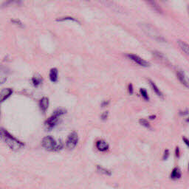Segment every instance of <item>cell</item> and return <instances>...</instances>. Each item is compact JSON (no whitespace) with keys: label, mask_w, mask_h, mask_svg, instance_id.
I'll return each mask as SVG.
<instances>
[{"label":"cell","mask_w":189,"mask_h":189,"mask_svg":"<svg viewBox=\"0 0 189 189\" xmlns=\"http://www.w3.org/2000/svg\"><path fill=\"white\" fill-rule=\"evenodd\" d=\"M127 57L131 61H132L133 62L137 64L140 65V66L143 67H149V63L148 61H145L144 59H143V58L138 56V55L135 54H129L127 55Z\"/></svg>","instance_id":"obj_7"},{"label":"cell","mask_w":189,"mask_h":189,"mask_svg":"<svg viewBox=\"0 0 189 189\" xmlns=\"http://www.w3.org/2000/svg\"><path fill=\"white\" fill-rule=\"evenodd\" d=\"M109 103H110V102H109V101H104V102H103V103H102V104H101V107H106V106H107V105H108V104H109Z\"/></svg>","instance_id":"obj_32"},{"label":"cell","mask_w":189,"mask_h":189,"mask_svg":"<svg viewBox=\"0 0 189 189\" xmlns=\"http://www.w3.org/2000/svg\"><path fill=\"white\" fill-rule=\"evenodd\" d=\"M149 82L150 86H151V87L152 88V89L154 90V92H155L156 94H157V95L159 96V97L161 98H163V94L162 92H161V91L159 89H158L157 85H156V84H154V83L152 81H151V80H149Z\"/></svg>","instance_id":"obj_16"},{"label":"cell","mask_w":189,"mask_h":189,"mask_svg":"<svg viewBox=\"0 0 189 189\" xmlns=\"http://www.w3.org/2000/svg\"><path fill=\"white\" fill-rule=\"evenodd\" d=\"M144 1L146 2L147 3V4L149 5L150 7L152 8L153 10H154L156 12L160 13V14H161V13L163 12L162 9H161L160 7L158 5V4L156 2L155 0H144Z\"/></svg>","instance_id":"obj_13"},{"label":"cell","mask_w":189,"mask_h":189,"mask_svg":"<svg viewBox=\"0 0 189 189\" xmlns=\"http://www.w3.org/2000/svg\"><path fill=\"white\" fill-rule=\"evenodd\" d=\"M169 154H170V153H169V150L166 149L165 151H164L163 157V160H167L168 158H169Z\"/></svg>","instance_id":"obj_26"},{"label":"cell","mask_w":189,"mask_h":189,"mask_svg":"<svg viewBox=\"0 0 189 189\" xmlns=\"http://www.w3.org/2000/svg\"><path fill=\"white\" fill-rule=\"evenodd\" d=\"M153 53H154V56H155L157 58H158L159 60H160V61H163V62L167 61V59H166L165 55L163 54V53H160V52H158V51H154Z\"/></svg>","instance_id":"obj_19"},{"label":"cell","mask_w":189,"mask_h":189,"mask_svg":"<svg viewBox=\"0 0 189 189\" xmlns=\"http://www.w3.org/2000/svg\"><path fill=\"white\" fill-rule=\"evenodd\" d=\"M175 154H176V157H180V149H179V147L176 148Z\"/></svg>","instance_id":"obj_30"},{"label":"cell","mask_w":189,"mask_h":189,"mask_svg":"<svg viewBox=\"0 0 189 189\" xmlns=\"http://www.w3.org/2000/svg\"><path fill=\"white\" fill-rule=\"evenodd\" d=\"M188 172H189V163H188Z\"/></svg>","instance_id":"obj_35"},{"label":"cell","mask_w":189,"mask_h":189,"mask_svg":"<svg viewBox=\"0 0 189 189\" xmlns=\"http://www.w3.org/2000/svg\"><path fill=\"white\" fill-rule=\"evenodd\" d=\"M65 21H73V22H79L77 19H74L73 17H67H67H61L57 19V22H65Z\"/></svg>","instance_id":"obj_21"},{"label":"cell","mask_w":189,"mask_h":189,"mask_svg":"<svg viewBox=\"0 0 189 189\" xmlns=\"http://www.w3.org/2000/svg\"><path fill=\"white\" fill-rule=\"evenodd\" d=\"M141 29L143 30V32L149 36V37H151L154 39V40L157 41V42H164V39L160 35V33L157 31L155 28L151 24L147 23H142L141 24Z\"/></svg>","instance_id":"obj_3"},{"label":"cell","mask_w":189,"mask_h":189,"mask_svg":"<svg viewBox=\"0 0 189 189\" xmlns=\"http://www.w3.org/2000/svg\"><path fill=\"white\" fill-rule=\"evenodd\" d=\"M66 113H67V110H65V109H64V108H58V109H56V110L54 111V112H53V114L58 115V117H61V115H64V114H66Z\"/></svg>","instance_id":"obj_20"},{"label":"cell","mask_w":189,"mask_h":189,"mask_svg":"<svg viewBox=\"0 0 189 189\" xmlns=\"http://www.w3.org/2000/svg\"><path fill=\"white\" fill-rule=\"evenodd\" d=\"M96 148L101 151H106L109 149V144L103 140H99L96 142Z\"/></svg>","instance_id":"obj_12"},{"label":"cell","mask_w":189,"mask_h":189,"mask_svg":"<svg viewBox=\"0 0 189 189\" xmlns=\"http://www.w3.org/2000/svg\"><path fill=\"white\" fill-rule=\"evenodd\" d=\"M149 118L151 119H153V118H155V116H150Z\"/></svg>","instance_id":"obj_33"},{"label":"cell","mask_w":189,"mask_h":189,"mask_svg":"<svg viewBox=\"0 0 189 189\" xmlns=\"http://www.w3.org/2000/svg\"><path fill=\"white\" fill-rule=\"evenodd\" d=\"M22 4V0H6L3 2L2 8H10L19 6Z\"/></svg>","instance_id":"obj_11"},{"label":"cell","mask_w":189,"mask_h":189,"mask_svg":"<svg viewBox=\"0 0 189 189\" xmlns=\"http://www.w3.org/2000/svg\"><path fill=\"white\" fill-rule=\"evenodd\" d=\"M78 142H79V136L76 132H73L70 134L68 136L67 140L66 146L69 150H73L75 149V147L77 145Z\"/></svg>","instance_id":"obj_4"},{"label":"cell","mask_w":189,"mask_h":189,"mask_svg":"<svg viewBox=\"0 0 189 189\" xmlns=\"http://www.w3.org/2000/svg\"><path fill=\"white\" fill-rule=\"evenodd\" d=\"M11 22H12L13 24H16V25L19 26V27H22V26H23V24L21 22V21L18 20V19H13V20H11Z\"/></svg>","instance_id":"obj_25"},{"label":"cell","mask_w":189,"mask_h":189,"mask_svg":"<svg viewBox=\"0 0 189 189\" xmlns=\"http://www.w3.org/2000/svg\"><path fill=\"white\" fill-rule=\"evenodd\" d=\"M84 1H89V0H84Z\"/></svg>","instance_id":"obj_36"},{"label":"cell","mask_w":189,"mask_h":189,"mask_svg":"<svg viewBox=\"0 0 189 189\" xmlns=\"http://www.w3.org/2000/svg\"><path fill=\"white\" fill-rule=\"evenodd\" d=\"M182 174H181V171L180 170V169L178 168H174L172 171V174H171V178L172 180H178L181 177Z\"/></svg>","instance_id":"obj_15"},{"label":"cell","mask_w":189,"mask_h":189,"mask_svg":"<svg viewBox=\"0 0 189 189\" xmlns=\"http://www.w3.org/2000/svg\"><path fill=\"white\" fill-rule=\"evenodd\" d=\"M97 171L98 173L101 174H104V175H111V172L108 169H105V168H103L102 166H97Z\"/></svg>","instance_id":"obj_18"},{"label":"cell","mask_w":189,"mask_h":189,"mask_svg":"<svg viewBox=\"0 0 189 189\" xmlns=\"http://www.w3.org/2000/svg\"><path fill=\"white\" fill-rule=\"evenodd\" d=\"M32 81L33 84V85L35 86V87H38L39 85H40V84H42V79H41L40 77H34L33 78Z\"/></svg>","instance_id":"obj_22"},{"label":"cell","mask_w":189,"mask_h":189,"mask_svg":"<svg viewBox=\"0 0 189 189\" xmlns=\"http://www.w3.org/2000/svg\"><path fill=\"white\" fill-rule=\"evenodd\" d=\"M58 118H59V117H58V115L53 114L52 116H50V118L45 121V125L47 131H51V130L56 126V124L58 123Z\"/></svg>","instance_id":"obj_6"},{"label":"cell","mask_w":189,"mask_h":189,"mask_svg":"<svg viewBox=\"0 0 189 189\" xmlns=\"http://www.w3.org/2000/svg\"><path fill=\"white\" fill-rule=\"evenodd\" d=\"M177 79H179V81L183 84L185 87L189 88V79L185 76V73H183L182 70H179L177 72Z\"/></svg>","instance_id":"obj_8"},{"label":"cell","mask_w":189,"mask_h":189,"mask_svg":"<svg viewBox=\"0 0 189 189\" xmlns=\"http://www.w3.org/2000/svg\"><path fill=\"white\" fill-rule=\"evenodd\" d=\"M188 11H189V7H188Z\"/></svg>","instance_id":"obj_37"},{"label":"cell","mask_w":189,"mask_h":189,"mask_svg":"<svg viewBox=\"0 0 189 189\" xmlns=\"http://www.w3.org/2000/svg\"><path fill=\"white\" fill-rule=\"evenodd\" d=\"M99 2L101 3L102 5H105L106 7L110 8L111 10H112L113 11L117 13H122L123 12V9L118 5L116 3H115L114 2H112V0H98Z\"/></svg>","instance_id":"obj_5"},{"label":"cell","mask_w":189,"mask_h":189,"mask_svg":"<svg viewBox=\"0 0 189 189\" xmlns=\"http://www.w3.org/2000/svg\"><path fill=\"white\" fill-rule=\"evenodd\" d=\"M42 145L47 151H59L62 149L63 143H57L54 138L51 136H47L43 138Z\"/></svg>","instance_id":"obj_2"},{"label":"cell","mask_w":189,"mask_h":189,"mask_svg":"<svg viewBox=\"0 0 189 189\" xmlns=\"http://www.w3.org/2000/svg\"><path fill=\"white\" fill-rule=\"evenodd\" d=\"M1 138L3 140V141L9 146L10 149L14 150V151H18V150L22 149L24 146L23 143L19 141L14 136H12L3 128L1 129Z\"/></svg>","instance_id":"obj_1"},{"label":"cell","mask_w":189,"mask_h":189,"mask_svg":"<svg viewBox=\"0 0 189 189\" xmlns=\"http://www.w3.org/2000/svg\"><path fill=\"white\" fill-rule=\"evenodd\" d=\"M128 89H129V94H132L133 93V91H134V89H133L132 84H129V85Z\"/></svg>","instance_id":"obj_28"},{"label":"cell","mask_w":189,"mask_h":189,"mask_svg":"<svg viewBox=\"0 0 189 189\" xmlns=\"http://www.w3.org/2000/svg\"><path fill=\"white\" fill-rule=\"evenodd\" d=\"M13 90L10 88H6V89H4L2 90L1 94H0V101L3 102L8 99L10 96L12 94Z\"/></svg>","instance_id":"obj_10"},{"label":"cell","mask_w":189,"mask_h":189,"mask_svg":"<svg viewBox=\"0 0 189 189\" xmlns=\"http://www.w3.org/2000/svg\"><path fill=\"white\" fill-rule=\"evenodd\" d=\"M140 92H141L142 97L145 99L146 101H149V94H148L147 92L145 89H140Z\"/></svg>","instance_id":"obj_24"},{"label":"cell","mask_w":189,"mask_h":189,"mask_svg":"<svg viewBox=\"0 0 189 189\" xmlns=\"http://www.w3.org/2000/svg\"><path fill=\"white\" fill-rule=\"evenodd\" d=\"M177 43H178V45H179V47H180V48L181 49V50L185 53V54L189 56V45L188 44L185 43V42H183V41H178Z\"/></svg>","instance_id":"obj_14"},{"label":"cell","mask_w":189,"mask_h":189,"mask_svg":"<svg viewBox=\"0 0 189 189\" xmlns=\"http://www.w3.org/2000/svg\"><path fill=\"white\" fill-rule=\"evenodd\" d=\"M188 110H185V111H183V112H180V115H182V116H184V115H188Z\"/></svg>","instance_id":"obj_31"},{"label":"cell","mask_w":189,"mask_h":189,"mask_svg":"<svg viewBox=\"0 0 189 189\" xmlns=\"http://www.w3.org/2000/svg\"><path fill=\"white\" fill-rule=\"evenodd\" d=\"M139 122L143 126L146 127V128H149V129L151 128V125H150L149 122L147 120H146V119H141V120H139Z\"/></svg>","instance_id":"obj_23"},{"label":"cell","mask_w":189,"mask_h":189,"mask_svg":"<svg viewBox=\"0 0 189 189\" xmlns=\"http://www.w3.org/2000/svg\"><path fill=\"white\" fill-rule=\"evenodd\" d=\"M186 121H187V122H188V123H189V118H188V119H187V120H186Z\"/></svg>","instance_id":"obj_34"},{"label":"cell","mask_w":189,"mask_h":189,"mask_svg":"<svg viewBox=\"0 0 189 189\" xmlns=\"http://www.w3.org/2000/svg\"><path fill=\"white\" fill-rule=\"evenodd\" d=\"M108 115H109V112H104V113L102 114L101 116V119L103 120H107V117H108Z\"/></svg>","instance_id":"obj_27"},{"label":"cell","mask_w":189,"mask_h":189,"mask_svg":"<svg viewBox=\"0 0 189 189\" xmlns=\"http://www.w3.org/2000/svg\"><path fill=\"white\" fill-rule=\"evenodd\" d=\"M50 79L53 82H56L58 81V70L56 68H53L50 72Z\"/></svg>","instance_id":"obj_17"},{"label":"cell","mask_w":189,"mask_h":189,"mask_svg":"<svg viewBox=\"0 0 189 189\" xmlns=\"http://www.w3.org/2000/svg\"><path fill=\"white\" fill-rule=\"evenodd\" d=\"M39 107L43 113H45L47 112V109L49 107V99L47 97H43L42 98V99L39 101Z\"/></svg>","instance_id":"obj_9"},{"label":"cell","mask_w":189,"mask_h":189,"mask_svg":"<svg viewBox=\"0 0 189 189\" xmlns=\"http://www.w3.org/2000/svg\"><path fill=\"white\" fill-rule=\"evenodd\" d=\"M182 141H184V143L187 145V146L189 148V140L188 138H186L185 137H182Z\"/></svg>","instance_id":"obj_29"}]
</instances>
